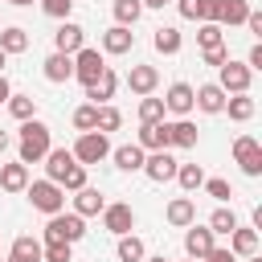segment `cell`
Segmentation results:
<instances>
[{
  "label": "cell",
  "instance_id": "1",
  "mask_svg": "<svg viewBox=\"0 0 262 262\" xmlns=\"http://www.w3.org/2000/svg\"><path fill=\"white\" fill-rule=\"evenodd\" d=\"M20 156V164H41L45 160V151H49V127L41 123V119H25L20 123V147H16Z\"/></svg>",
  "mask_w": 262,
  "mask_h": 262
},
{
  "label": "cell",
  "instance_id": "2",
  "mask_svg": "<svg viewBox=\"0 0 262 262\" xmlns=\"http://www.w3.org/2000/svg\"><path fill=\"white\" fill-rule=\"evenodd\" d=\"M86 237V217H78V213H49V225H45V242H82Z\"/></svg>",
  "mask_w": 262,
  "mask_h": 262
},
{
  "label": "cell",
  "instance_id": "3",
  "mask_svg": "<svg viewBox=\"0 0 262 262\" xmlns=\"http://www.w3.org/2000/svg\"><path fill=\"white\" fill-rule=\"evenodd\" d=\"M25 192H29L33 209H41L45 217L66 209V188H61V184H53L49 176H45V180H29V188H25Z\"/></svg>",
  "mask_w": 262,
  "mask_h": 262
},
{
  "label": "cell",
  "instance_id": "4",
  "mask_svg": "<svg viewBox=\"0 0 262 262\" xmlns=\"http://www.w3.org/2000/svg\"><path fill=\"white\" fill-rule=\"evenodd\" d=\"M217 86L225 90V94H250V78H254V70L246 66V61H233V57H225L221 66H217Z\"/></svg>",
  "mask_w": 262,
  "mask_h": 262
},
{
  "label": "cell",
  "instance_id": "5",
  "mask_svg": "<svg viewBox=\"0 0 262 262\" xmlns=\"http://www.w3.org/2000/svg\"><path fill=\"white\" fill-rule=\"evenodd\" d=\"M70 151H74V160H78V164H86V168H90V164H98V160H106V156H111V139H106L102 131H82V135H78V143H74Z\"/></svg>",
  "mask_w": 262,
  "mask_h": 262
},
{
  "label": "cell",
  "instance_id": "6",
  "mask_svg": "<svg viewBox=\"0 0 262 262\" xmlns=\"http://www.w3.org/2000/svg\"><path fill=\"white\" fill-rule=\"evenodd\" d=\"M176 168H180V160L168 147H160V151L143 156V168L139 172H147V180H156V184H168V180H176Z\"/></svg>",
  "mask_w": 262,
  "mask_h": 262
},
{
  "label": "cell",
  "instance_id": "7",
  "mask_svg": "<svg viewBox=\"0 0 262 262\" xmlns=\"http://www.w3.org/2000/svg\"><path fill=\"white\" fill-rule=\"evenodd\" d=\"M233 160L242 164L246 176H262V143L254 135H237L233 139Z\"/></svg>",
  "mask_w": 262,
  "mask_h": 262
},
{
  "label": "cell",
  "instance_id": "8",
  "mask_svg": "<svg viewBox=\"0 0 262 262\" xmlns=\"http://www.w3.org/2000/svg\"><path fill=\"white\" fill-rule=\"evenodd\" d=\"M102 70H106V61H102V53H98V49L82 45V49L74 53V78H78L82 86H86V82H94Z\"/></svg>",
  "mask_w": 262,
  "mask_h": 262
},
{
  "label": "cell",
  "instance_id": "9",
  "mask_svg": "<svg viewBox=\"0 0 262 262\" xmlns=\"http://www.w3.org/2000/svg\"><path fill=\"white\" fill-rule=\"evenodd\" d=\"M225 98H229V94H225L217 82H205V86L192 90V106L205 111V115H221V111H225Z\"/></svg>",
  "mask_w": 262,
  "mask_h": 262
},
{
  "label": "cell",
  "instance_id": "10",
  "mask_svg": "<svg viewBox=\"0 0 262 262\" xmlns=\"http://www.w3.org/2000/svg\"><path fill=\"white\" fill-rule=\"evenodd\" d=\"M213 237H217V233H213L209 225H196V221H192V225H188V233H184V254L201 262V258H205V254H209V250L217 246Z\"/></svg>",
  "mask_w": 262,
  "mask_h": 262
},
{
  "label": "cell",
  "instance_id": "11",
  "mask_svg": "<svg viewBox=\"0 0 262 262\" xmlns=\"http://www.w3.org/2000/svg\"><path fill=\"white\" fill-rule=\"evenodd\" d=\"M102 225H106L115 237H123V233L135 229V209H131V205H106V209H102Z\"/></svg>",
  "mask_w": 262,
  "mask_h": 262
},
{
  "label": "cell",
  "instance_id": "12",
  "mask_svg": "<svg viewBox=\"0 0 262 262\" xmlns=\"http://www.w3.org/2000/svg\"><path fill=\"white\" fill-rule=\"evenodd\" d=\"M164 111L188 119V115H192V86H188V82H172L168 94H164Z\"/></svg>",
  "mask_w": 262,
  "mask_h": 262
},
{
  "label": "cell",
  "instance_id": "13",
  "mask_svg": "<svg viewBox=\"0 0 262 262\" xmlns=\"http://www.w3.org/2000/svg\"><path fill=\"white\" fill-rule=\"evenodd\" d=\"M53 45H57V53H78L82 45H86V33H82V25H74V20H61V29L53 33Z\"/></svg>",
  "mask_w": 262,
  "mask_h": 262
},
{
  "label": "cell",
  "instance_id": "14",
  "mask_svg": "<svg viewBox=\"0 0 262 262\" xmlns=\"http://www.w3.org/2000/svg\"><path fill=\"white\" fill-rule=\"evenodd\" d=\"M127 86H131V94H151L156 86H160V70L156 66H131L127 70Z\"/></svg>",
  "mask_w": 262,
  "mask_h": 262
},
{
  "label": "cell",
  "instance_id": "15",
  "mask_svg": "<svg viewBox=\"0 0 262 262\" xmlns=\"http://www.w3.org/2000/svg\"><path fill=\"white\" fill-rule=\"evenodd\" d=\"M41 74H45L49 82H70V78H74V57H70V53H57V49H53V53H49V57L41 61Z\"/></svg>",
  "mask_w": 262,
  "mask_h": 262
},
{
  "label": "cell",
  "instance_id": "16",
  "mask_svg": "<svg viewBox=\"0 0 262 262\" xmlns=\"http://www.w3.org/2000/svg\"><path fill=\"white\" fill-rule=\"evenodd\" d=\"M115 86H119V78H115V70L106 66L94 82H86V98L94 102V106H102V102H111V94H115Z\"/></svg>",
  "mask_w": 262,
  "mask_h": 262
},
{
  "label": "cell",
  "instance_id": "17",
  "mask_svg": "<svg viewBox=\"0 0 262 262\" xmlns=\"http://www.w3.org/2000/svg\"><path fill=\"white\" fill-rule=\"evenodd\" d=\"M78 160H74V151H66V147H49L45 151V176L53 180V184H61V176L74 168Z\"/></svg>",
  "mask_w": 262,
  "mask_h": 262
},
{
  "label": "cell",
  "instance_id": "18",
  "mask_svg": "<svg viewBox=\"0 0 262 262\" xmlns=\"http://www.w3.org/2000/svg\"><path fill=\"white\" fill-rule=\"evenodd\" d=\"M102 209H106V196H102L98 188L82 184V188L74 192V213H78V217H94V213H102Z\"/></svg>",
  "mask_w": 262,
  "mask_h": 262
},
{
  "label": "cell",
  "instance_id": "19",
  "mask_svg": "<svg viewBox=\"0 0 262 262\" xmlns=\"http://www.w3.org/2000/svg\"><path fill=\"white\" fill-rule=\"evenodd\" d=\"M246 16H250V4L246 0H217V12H213V20L225 29H233V25H246Z\"/></svg>",
  "mask_w": 262,
  "mask_h": 262
},
{
  "label": "cell",
  "instance_id": "20",
  "mask_svg": "<svg viewBox=\"0 0 262 262\" xmlns=\"http://www.w3.org/2000/svg\"><path fill=\"white\" fill-rule=\"evenodd\" d=\"M102 49H106V53H131V49H135V33H131L127 25H111V29L102 33Z\"/></svg>",
  "mask_w": 262,
  "mask_h": 262
},
{
  "label": "cell",
  "instance_id": "21",
  "mask_svg": "<svg viewBox=\"0 0 262 262\" xmlns=\"http://www.w3.org/2000/svg\"><path fill=\"white\" fill-rule=\"evenodd\" d=\"M0 188L4 192H25L29 188V164H0Z\"/></svg>",
  "mask_w": 262,
  "mask_h": 262
},
{
  "label": "cell",
  "instance_id": "22",
  "mask_svg": "<svg viewBox=\"0 0 262 262\" xmlns=\"http://www.w3.org/2000/svg\"><path fill=\"white\" fill-rule=\"evenodd\" d=\"M168 225H176V229H188L192 221H196V205H192V196H176V201H168Z\"/></svg>",
  "mask_w": 262,
  "mask_h": 262
},
{
  "label": "cell",
  "instance_id": "23",
  "mask_svg": "<svg viewBox=\"0 0 262 262\" xmlns=\"http://www.w3.org/2000/svg\"><path fill=\"white\" fill-rule=\"evenodd\" d=\"M143 156H147V151H143L139 143H123V147L111 151V160H115L119 172H139V168H143Z\"/></svg>",
  "mask_w": 262,
  "mask_h": 262
},
{
  "label": "cell",
  "instance_id": "24",
  "mask_svg": "<svg viewBox=\"0 0 262 262\" xmlns=\"http://www.w3.org/2000/svg\"><path fill=\"white\" fill-rule=\"evenodd\" d=\"M139 147H143V151L168 147V123H164V119H160V123H143V127H139Z\"/></svg>",
  "mask_w": 262,
  "mask_h": 262
},
{
  "label": "cell",
  "instance_id": "25",
  "mask_svg": "<svg viewBox=\"0 0 262 262\" xmlns=\"http://www.w3.org/2000/svg\"><path fill=\"white\" fill-rule=\"evenodd\" d=\"M168 147H196V123H188V119H176V123H168Z\"/></svg>",
  "mask_w": 262,
  "mask_h": 262
},
{
  "label": "cell",
  "instance_id": "26",
  "mask_svg": "<svg viewBox=\"0 0 262 262\" xmlns=\"http://www.w3.org/2000/svg\"><path fill=\"white\" fill-rule=\"evenodd\" d=\"M4 262H41V242L29 237V233H20V237L12 242V250H8Z\"/></svg>",
  "mask_w": 262,
  "mask_h": 262
},
{
  "label": "cell",
  "instance_id": "27",
  "mask_svg": "<svg viewBox=\"0 0 262 262\" xmlns=\"http://www.w3.org/2000/svg\"><path fill=\"white\" fill-rule=\"evenodd\" d=\"M176 8H180V16H184V20H196V25H201V20H213L217 0H180ZM213 25H217V20H213Z\"/></svg>",
  "mask_w": 262,
  "mask_h": 262
},
{
  "label": "cell",
  "instance_id": "28",
  "mask_svg": "<svg viewBox=\"0 0 262 262\" xmlns=\"http://www.w3.org/2000/svg\"><path fill=\"white\" fill-rule=\"evenodd\" d=\"M229 250L237 254V258H250V254H258V229H233L229 233Z\"/></svg>",
  "mask_w": 262,
  "mask_h": 262
},
{
  "label": "cell",
  "instance_id": "29",
  "mask_svg": "<svg viewBox=\"0 0 262 262\" xmlns=\"http://www.w3.org/2000/svg\"><path fill=\"white\" fill-rule=\"evenodd\" d=\"M225 111H229V119H233V123H250L258 106H254V98H250V94H229V98H225Z\"/></svg>",
  "mask_w": 262,
  "mask_h": 262
},
{
  "label": "cell",
  "instance_id": "30",
  "mask_svg": "<svg viewBox=\"0 0 262 262\" xmlns=\"http://www.w3.org/2000/svg\"><path fill=\"white\" fill-rule=\"evenodd\" d=\"M151 45H156L160 53H168V57H172V53H180L184 37H180V33H176L172 25H160V29H156V37H151Z\"/></svg>",
  "mask_w": 262,
  "mask_h": 262
},
{
  "label": "cell",
  "instance_id": "31",
  "mask_svg": "<svg viewBox=\"0 0 262 262\" xmlns=\"http://www.w3.org/2000/svg\"><path fill=\"white\" fill-rule=\"evenodd\" d=\"M0 49H4L8 57H12V53H25V49H29V33H25L20 25H8V29L0 33Z\"/></svg>",
  "mask_w": 262,
  "mask_h": 262
},
{
  "label": "cell",
  "instance_id": "32",
  "mask_svg": "<svg viewBox=\"0 0 262 262\" xmlns=\"http://www.w3.org/2000/svg\"><path fill=\"white\" fill-rule=\"evenodd\" d=\"M176 180H180L184 192H196V188L205 184V168H201V164H180V168H176Z\"/></svg>",
  "mask_w": 262,
  "mask_h": 262
},
{
  "label": "cell",
  "instance_id": "33",
  "mask_svg": "<svg viewBox=\"0 0 262 262\" xmlns=\"http://www.w3.org/2000/svg\"><path fill=\"white\" fill-rule=\"evenodd\" d=\"M115 254H119V262H143V254H147V250H143V242H139L135 233H123Z\"/></svg>",
  "mask_w": 262,
  "mask_h": 262
},
{
  "label": "cell",
  "instance_id": "34",
  "mask_svg": "<svg viewBox=\"0 0 262 262\" xmlns=\"http://www.w3.org/2000/svg\"><path fill=\"white\" fill-rule=\"evenodd\" d=\"M8 111H12V119H33L37 115V98L33 94H8Z\"/></svg>",
  "mask_w": 262,
  "mask_h": 262
},
{
  "label": "cell",
  "instance_id": "35",
  "mask_svg": "<svg viewBox=\"0 0 262 262\" xmlns=\"http://www.w3.org/2000/svg\"><path fill=\"white\" fill-rule=\"evenodd\" d=\"M119 127H123V115H119L111 102H102V106H98V119H94V131L111 135V131H119Z\"/></svg>",
  "mask_w": 262,
  "mask_h": 262
},
{
  "label": "cell",
  "instance_id": "36",
  "mask_svg": "<svg viewBox=\"0 0 262 262\" xmlns=\"http://www.w3.org/2000/svg\"><path fill=\"white\" fill-rule=\"evenodd\" d=\"M41 262H74L70 242H41Z\"/></svg>",
  "mask_w": 262,
  "mask_h": 262
},
{
  "label": "cell",
  "instance_id": "37",
  "mask_svg": "<svg viewBox=\"0 0 262 262\" xmlns=\"http://www.w3.org/2000/svg\"><path fill=\"white\" fill-rule=\"evenodd\" d=\"M139 16H143V4L139 0H115V25H127L131 29Z\"/></svg>",
  "mask_w": 262,
  "mask_h": 262
},
{
  "label": "cell",
  "instance_id": "38",
  "mask_svg": "<svg viewBox=\"0 0 262 262\" xmlns=\"http://www.w3.org/2000/svg\"><path fill=\"white\" fill-rule=\"evenodd\" d=\"M209 229H213V233H233V229H237L233 209H225V205H221V209H213V213H209Z\"/></svg>",
  "mask_w": 262,
  "mask_h": 262
},
{
  "label": "cell",
  "instance_id": "39",
  "mask_svg": "<svg viewBox=\"0 0 262 262\" xmlns=\"http://www.w3.org/2000/svg\"><path fill=\"white\" fill-rule=\"evenodd\" d=\"M160 119H164V98L143 94L139 98V123H160Z\"/></svg>",
  "mask_w": 262,
  "mask_h": 262
},
{
  "label": "cell",
  "instance_id": "40",
  "mask_svg": "<svg viewBox=\"0 0 262 262\" xmlns=\"http://www.w3.org/2000/svg\"><path fill=\"white\" fill-rule=\"evenodd\" d=\"M221 37H225V29H221V25H213V20H201V29H196V41H201V49H213V45H221Z\"/></svg>",
  "mask_w": 262,
  "mask_h": 262
},
{
  "label": "cell",
  "instance_id": "41",
  "mask_svg": "<svg viewBox=\"0 0 262 262\" xmlns=\"http://www.w3.org/2000/svg\"><path fill=\"white\" fill-rule=\"evenodd\" d=\"M94 119H98V106H94V102H86V106L74 111V127H78V131H94Z\"/></svg>",
  "mask_w": 262,
  "mask_h": 262
},
{
  "label": "cell",
  "instance_id": "42",
  "mask_svg": "<svg viewBox=\"0 0 262 262\" xmlns=\"http://www.w3.org/2000/svg\"><path fill=\"white\" fill-rule=\"evenodd\" d=\"M205 188H209V196H213V201H221V205H225V201L233 196V188H229V180H221V176H213V180L205 176Z\"/></svg>",
  "mask_w": 262,
  "mask_h": 262
},
{
  "label": "cell",
  "instance_id": "43",
  "mask_svg": "<svg viewBox=\"0 0 262 262\" xmlns=\"http://www.w3.org/2000/svg\"><path fill=\"white\" fill-rule=\"evenodd\" d=\"M82 184H86V164H74V168H70L66 176H61V188H70V192H78Z\"/></svg>",
  "mask_w": 262,
  "mask_h": 262
},
{
  "label": "cell",
  "instance_id": "44",
  "mask_svg": "<svg viewBox=\"0 0 262 262\" xmlns=\"http://www.w3.org/2000/svg\"><path fill=\"white\" fill-rule=\"evenodd\" d=\"M41 8H45V16L66 20V16H70V8H74V0H41Z\"/></svg>",
  "mask_w": 262,
  "mask_h": 262
},
{
  "label": "cell",
  "instance_id": "45",
  "mask_svg": "<svg viewBox=\"0 0 262 262\" xmlns=\"http://www.w3.org/2000/svg\"><path fill=\"white\" fill-rule=\"evenodd\" d=\"M201 57H205V66H221L229 53H225V45H213V49H201Z\"/></svg>",
  "mask_w": 262,
  "mask_h": 262
},
{
  "label": "cell",
  "instance_id": "46",
  "mask_svg": "<svg viewBox=\"0 0 262 262\" xmlns=\"http://www.w3.org/2000/svg\"><path fill=\"white\" fill-rule=\"evenodd\" d=\"M201 262H237V254H233V250H221V246H213V250H209Z\"/></svg>",
  "mask_w": 262,
  "mask_h": 262
},
{
  "label": "cell",
  "instance_id": "47",
  "mask_svg": "<svg viewBox=\"0 0 262 262\" xmlns=\"http://www.w3.org/2000/svg\"><path fill=\"white\" fill-rule=\"evenodd\" d=\"M246 29H250V33H262V12H258V8H250V16H246Z\"/></svg>",
  "mask_w": 262,
  "mask_h": 262
},
{
  "label": "cell",
  "instance_id": "48",
  "mask_svg": "<svg viewBox=\"0 0 262 262\" xmlns=\"http://www.w3.org/2000/svg\"><path fill=\"white\" fill-rule=\"evenodd\" d=\"M246 66H250V70H262V45H254V49H250V57H246Z\"/></svg>",
  "mask_w": 262,
  "mask_h": 262
},
{
  "label": "cell",
  "instance_id": "49",
  "mask_svg": "<svg viewBox=\"0 0 262 262\" xmlns=\"http://www.w3.org/2000/svg\"><path fill=\"white\" fill-rule=\"evenodd\" d=\"M8 94H12V86H8V78L0 74V102H8Z\"/></svg>",
  "mask_w": 262,
  "mask_h": 262
},
{
  "label": "cell",
  "instance_id": "50",
  "mask_svg": "<svg viewBox=\"0 0 262 262\" xmlns=\"http://www.w3.org/2000/svg\"><path fill=\"white\" fill-rule=\"evenodd\" d=\"M143 8H164V4H172V0H139Z\"/></svg>",
  "mask_w": 262,
  "mask_h": 262
},
{
  "label": "cell",
  "instance_id": "51",
  "mask_svg": "<svg viewBox=\"0 0 262 262\" xmlns=\"http://www.w3.org/2000/svg\"><path fill=\"white\" fill-rule=\"evenodd\" d=\"M4 147H8V131H0V151H4Z\"/></svg>",
  "mask_w": 262,
  "mask_h": 262
},
{
  "label": "cell",
  "instance_id": "52",
  "mask_svg": "<svg viewBox=\"0 0 262 262\" xmlns=\"http://www.w3.org/2000/svg\"><path fill=\"white\" fill-rule=\"evenodd\" d=\"M4 61H8V53H4V49H0V74H4Z\"/></svg>",
  "mask_w": 262,
  "mask_h": 262
},
{
  "label": "cell",
  "instance_id": "53",
  "mask_svg": "<svg viewBox=\"0 0 262 262\" xmlns=\"http://www.w3.org/2000/svg\"><path fill=\"white\" fill-rule=\"evenodd\" d=\"M8 4H16V8H25V4H33V0H8Z\"/></svg>",
  "mask_w": 262,
  "mask_h": 262
},
{
  "label": "cell",
  "instance_id": "54",
  "mask_svg": "<svg viewBox=\"0 0 262 262\" xmlns=\"http://www.w3.org/2000/svg\"><path fill=\"white\" fill-rule=\"evenodd\" d=\"M246 262H262V258H258V254H250V258H246Z\"/></svg>",
  "mask_w": 262,
  "mask_h": 262
},
{
  "label": "cell",
  "instance_id": "55",
  "mask_svg": "<svg viewBox=\"0 0 262 262\" xmlns=\"http://www.w3.org/2000/svg\"><path fill=\"white\" fill-rule=\"evenodd\" d=\"M151 262H168V258H164V254H160V258H151Z\"/></svg>",
  "mask_w": 262,
  "mask_h": 262
},
{
  "label": "cell",
  "instance_id": "56",
  "mask_svg": "<svg viewBox=\"0 0 262 262\" xmlns=\"http://www.w3.org/2000/svg\"><path fill=\"white\" fill-rule=\"evenodd\" d=\"M188 262H196V258H188Z\"/></svg>",
  "mask_w": 262,
  "mask_h": 262
},
{
  "label": "cell",
  "instance_id": "57",
  "mask_svg": "<svg viewBox=\"0 0 262 262\" xmlns=\"http://www.w3.org/2000/svg\"><path fill=\"white\" fill-rule=\"evenodd\" d=\"M0 262H4V254H0Z\"/></svg>",
  "mask_w": 262,
  "mask_h": 262
}]
</instances>
